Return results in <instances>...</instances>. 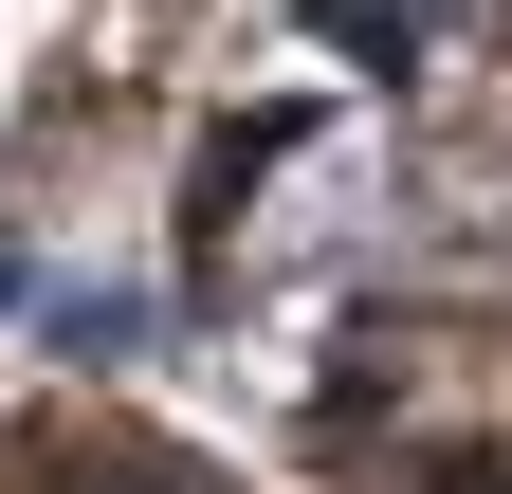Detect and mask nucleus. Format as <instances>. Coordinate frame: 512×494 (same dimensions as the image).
Here are the masks:
<instances>
[{
  "label": "nucleus",
  "instance_id": "f257e3e1",
  "mask_svg": "<svg viewBox=\"0 0 512 494\" xmlns=\"http://www.w3.org/2000/svg\"><path fill=\"white\" fill-rule=\"evenodd\" d=\"M202 293L311 494H512V0H311L202 183Z\"/></svg>",
  "mask_w": 512,
  "mask_h": 494
},
{
  "label": "nucleus",
  "instance_id": "f03ea898",
  "mask_svg": "<svg viewBox=\"0 0 512 494\" xmlns=\"http://www.w3.org/2000/svg\"><path fill=\"white\" fill-rule=\"evenodd\" d=\"M0 494H256V476L147 421H0Z\"/></svg>",
  "mask_w": 512,
  "mask_h": 494
}]
</instances>
